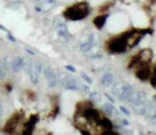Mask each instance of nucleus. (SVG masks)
<instances>
[{
  "instance_id": "nucleus-1",
  "label": "nucleus",
  "mask_w": 156,
  "mask_h": 135,
  "mask_svg": "<svg viewBox=\"0 0 156 135\" xmlns=\"http://www.w3.org/2000/svg\"><path fill=\"white\" fill-rule=\"evenodd\" d=\"M90 12L89 5L85 1H80L77 4H73L65 8L62 12V16L69 20H80L84 19Z\"/></svg>"
},
{
  "instance_id": "nucleus-2",
  "label": "nucleus",
  "mask_w": 156,
  "mask_h": 135,
  "mask_svg": "<svg viewBox=\"0 0 156 135\" xmlns=\"http://www.w3.org/2000/svg\"><path fill=\"white\" fill-rule=\"evenodd\" d=\"M129 49L126 34L122 32L118 36H114L106 42V50L111 54H121Z\"/></svg>"
},
{
  "instance_id": "nucleus-3",
  "label": "nucleus",
  "mask_w": 156,
  "mask_h": 135,
  "mask_svg": "<svg viewBox=\"0 0 156 135\" xmlns=\"http://www.w3.org/2000/svg\"><path fill=\"white\" fill-rule=\"evenodd\" d=\"M153 59V50L149 49V48H145V49H142L139 53H137L136 55H133L129 65H127V68H136L138 65L140 63H149Z\"/></svg>"
},
{
  "instance_id": "nucleus-4",
  "label": "nucleus",
  "mask_w": 156,
  "mask_h": 135,
  "mask_svg": "<svg viewBox=\"0 0 156 135\" xmlns=\"http://www.w3.org/2000/svg\"><path fill=\"white\" fill-rule=\"evenodd\" d=\"M23 118H24V114H23L22 111L15 113L13 115L7 120V122L5 123V126L2 127V129H1L2 133H6V134L13 133V132L16 130V128L18 127V124L23 121Z\"/></svg>"
},
{
  "instance_id": "nucleus-5",
  "label": "nucleus",
  "mask_w": 156,
  "mask_h": 135,
  "mask_svg": "<svg viewBox=\"0 0 156 135\" xmlns=\"http://www.w3.org/2000/svg\"><path fill=\"white\" fill-rule=\"evenodd\" d=\"M151 65L149 63H140L136 67V77L142 80V81H147L149 80V78L151 76Z\"/></svg>"
},
{
  "instance_id": "nucleus-6",
  "label": "nucleus",
  "mask_w": 156,
  "mask_h": 135,
  "mask_svg": "<svg viewBox=\"0 0 156 135\" xmlns=\"http://www.w3.org/2000/svg\"><path fill=\"white\" fill-rule=\"evenodd\" d=\"M82 117H84L85 118V121H88V122H91V123H98V120L102 117V114L96 110V109H94L93 106H90V108H88V109H85L83 113H82Z\"/></svg>"
},
{
  "instance_id": "nucleus-7",
  "label": "nucleus",
  "mask_w": 156,
  "mask_h": 135,
  "mask_svg": "<svg viewBox=\"0 0 156 135\" xmlns=\"http://www.w3.org/2000/svg\"><path fill=\"white\" fill-rule=\"evenodd\" d=\"M39 121V116L37 115H31L29 117V120L27 122H24L23 124V129H22V133L23 134H31L34 132V128L36 126Z\"/></svg>"
},
{
  "instance_id": "nucleus-8",
  "label": "nucleus",
  "mask_w": 156,
  "mask_h": 135,
  "mask_svg": "<svg viewBox=\"0 0 156 135\" xmlns=\"http://www.w3.org/2000/svg\"><path fill=\"white\" fill-rule=\"evenodd\" d=\"M90 106H93V104H91V102H89V100L78 102L77 105H76V115H75V117L80 116L82 115V113H83L85 109H88V108H90Z\"/></svg>"
},
{
  "instance_id": "nucleus-9",
  "label": "nucleus",
  "mask_w": 156,
  "mask_h": 135,
  "mask_svg": "<svg viewBox=\"0 0 156 135\" xmlns=\"http://www.w3.org/2000/svg\"><path fill=\"white\" fill-rule=\"evenodd\" d=\"M106 20H107V15H98V17L94 18L93 23H94V25L98 29H102L103 25H105V23H106Z\"/></svg>"
},
{
  "instance_id": "nucleus-10",
  "label": "nucleus",
  "mask_w": 156,
  "mask_h": 135,
  "mask_svg": "<svg viewBox=\"0 0 156 135\" xmlns=\"http://www.w3.org/2000/svg\"><path fill=\"white\" fill-rule=\"evenodd\" d=\"M22 67H23V60L20 58H16L13 60V62H12V69H13V72L15 73H18L20 69H22Z\"/></svg>"
},
{
  "instance_id": "nucleus-11",
  "label": "nucleus",
  "mask_w": 156,
  "mask_h": 135,
  "mask_svg": "<svg viewBox=\"0 0 156 135\" xmlns=\"http://www.w3.org/2000/svg\"><path fill=\"white\" fill-rule=\"evenodd\" d=\"M59 111V105H58V98L53 97V102H52V110H51V117H55L58 115Z\"/></svg>"
},
{
  "instance_id": "nucleus-12",
  "label": "nucleus",
  "mask_w": 156,
  "mask_h": 135,
  "mask_svg": "<svg viewBox=\"0 0 156 135\" xmlns=\"http://www.w3.org/2000/svg\"><path fill=\"white\" fill-rule=\"evenodd\" d=\"M149 79H150L151 86L156 89V65L155 66H153V68H151V76H150Z\"/></svg>"
},
{
  "instance_id": "nucleus-13",
  "label": "nucleus",
  "mask_w": 156,
  "mask_h": 135,
  "mask_svg": "<svg viewBox=\"0 0 156 135\" xmlns=\"http://www.w3.org/2000/svg\"><path fill=\"white\" fill-rule=\"evenodd\" d=\"M112 4H113V2H111V1H109V2H107V4H105V5H102V6L100 7V11H101V12H103V11H107Z\"/></svg>"
}]
</instances>
